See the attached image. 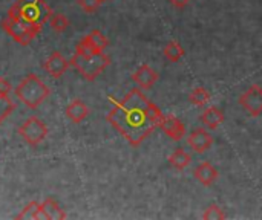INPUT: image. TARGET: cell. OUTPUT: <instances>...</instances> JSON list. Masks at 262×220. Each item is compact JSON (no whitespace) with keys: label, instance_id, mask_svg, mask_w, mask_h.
I'll return each mask as SVG.
<instances>
[{"label":"cell","instance_id":"obj_1","mask_svg":"<svg viewBox=\"0 0 262 220\" xmlns=\"http://www.w3.org/2000/svg\"><path fill=\"white\" fill-rule=\"evenodd\" d=\"M112 103L114 107L106 119L132 147H140L160 127L163 113L140 87H134L123 100Z\"/></svg>","mask_w":262,"mask_h":220},{"label":"cell","instance_id":"obj_2","mask_svg":"<svg viewBox=\"0 0 262 220\" xmlns=\"http://www.w3.org/2000/svg\"><path fill=\"white\" fill-rule=\"evenodd\" d=\"M71 66H74L78 74L88 80L94 81L97 80L98 75H101L106 67L111 64V57L106 55L103 51H95L92 49L83 38L75 47V52L71 58Z\"/></svg>","mask_w":262,"mask_h":220},{"label":"cell","instance_id":"obj_3","mask_svg":"<svg viewBox=\"0 0 262 220\" xmlns=\"http://www.w3.org/2000/svg\"><path fill=\"white\" fill-rule=\"evenodd\" d=\"M8 14L15 15L29 25L43 28L54 12L45 0H17L9 8Z\"/></svg>","mask_w":262,"mask_h":220},{"label":"cell","instance_id":"obj_4","mask_svg":"<svg viewBox=\"0 0 262 220\" xmlns=\"http://www.w3.org/2000/svg\"><path fill=\"white\" fill-rule=\"evenodd\" d=\"M15 95L26 107L35 110L48 100L51 90L37 75L29 74L15 87Z\"/></svg>","mask_w":262,"mask_h":220},{"label":"cell","instance_id":"obj_5","mask_svg":"<svg viewBox=\"0 0 262 220\" xmlns=\"http://www.w3.org/2000/svg\"><path fill=\"white\" fill-rule=\"evenodd\" d=\"M2 28L15 43H18L21 46H28L41 31L40 26L29 25V23L23 21L21 18L11 15V14H8L2 20Z\"/></svg>","mask_w":262,"mask_h":220},{"label":"cell","instance_id":"obj_6","mask_svg":"<svg viewBox=\"0 0 262 220\" xmlns=\"http://www.w3.org/2000/svg\"><path fill=\"white\" fill-rule=\"evenodd\" d=\"M18 135L21 136V139L26 144H29L31 147H37L38 144H41L46 139V136H48V127H46V124L40 118L29 116L18 127Z\"/></svg>","mask_w":262,"mask_h":220},{"label":"cell","instance_id":"obj_7","mask_svg":"<svg viewBox=\"0 0 262 220\" xmlns=\"http://www.w3.org/2000/svg\"><path fill=\"white\" fill-rule=\"evenodd\" d=\"M238 103L250 116H259L262 113V87L252 84L244 93H241Z\"/></svg>","mask_w":262,"mask_h":220},{"label":"cell","instance_id":"obj_8","mask_svg":"<svg viewBox=\"0 0 262 220\" xmlns=\"http://www.w3.org/2000/svg\"><path fill=\"white\" fill-rule=\"evenodd\" d=\"M160 129L173 141H181L186 136V127L180 118L175 115H163L160 121Z\"/></svg>","mask_w":262,"mask_h":220},{"label":"cell","instance_id":"obj_9","mask_svg":"<svg viewBox=\"0 0 262 220\" xmlns=\"http://www.w3.org/2000/svg\"><path fill=\"white\" fill-rule=\"evenodd\" d=\"M187 144L195 153L201 155V153H206L207 150H210V147L213 145V138L210 136V133L207 130H204L203 127H198V129L192 130V133L189 135Z\"/></svg>","mask_w":262,"mask_h":220},{"label":"cell","instance_id":"obj_10","mask_svg":"<svg viewBox=\"0 0 262 220\" xmlns=\"http://www.w3.org/2000/svg\"><path fill=\"white\" fill-rule=\"evenodd\" d=\"M132 80L141 90H149L158 81V72L152 69L149 64H141L132 75Z\"/></svg>","mask_w":262,"mask_h":220},{"label":"cell","instance_id":"obj_11","mask_svg":"<svg viewBox=\"0 0 262 220\" xmlns=\"http://www.w3.org/2000/svg\"><path fill=\"white\" fill-rule=\"evenodd\" d=\"M69 61L58 52V51H54L51 55H49V58L46 60V63H45V70L52 77V78H60V77H63L64 75V72L68 70V67H69Z\"/></svg>","mask_w":262,"mask_h":220},{"label":"cell","instance_id":"obj_12","mask_svg":"<svg viewBox=\"0 0 262 220\" xmlns=\"http://www.w3.org/2000/svg\"><path fill=\"white\" fill-rule=\"evenodd\" d=\"M193 176H195V179H196L201 185L210 187V185H213V184L216 182L220 173H218V170H216L210 162H200V164L195 167V170H193Z\"/></svg>","mask_w":262,"mask_h":220},{"label":"cell","instance_id":"obj_13","mask_svg":"<svg viewBox=\"0 0 262 220\" xmlns=\"http://www.w3.org/2000/svg\"><path fill=\"white\" fill-rule=\"evenodd\" d=\"M224 119H226L224 113L221 112V109H218L215 106L204 109V112L201 113V121L209 130H216L224 123Z\"/></svg>","mask_w":262,"mask_h":220},{"label":"cell","instance_id":"obj_14","mask_svg":"<svg viewBox=\"0 0 262 220\" xmlns=\"http://www.w3.org/2000/svg\"><path fill=\"white\" fill-rule=\"evenodd\" d=\"M66 115H68V118L74 123V124H80V123H83L86 118H88V115H89V109H88V106L81 101V100H74V101H71L69 104H68V107H66Z\"/></svg>","mask_w":262,"mask_h":220},{"label":"cell","instance_id":"obj_15","mask_svg":"<svg viewBox=\"0 0 262 220\" xmlns=\"http://www.w3.org/2000/svg\"><path fill=\"white\" fill-rule=\"evenodd\" d=\"M83 40H84L92 49H95V51H104V49L109 46L107 37H106L101 31H98V29L91 31L86 37H83Z\"/></svg>","mask_w":262,"mask_h":220},{"label":"cell","instance_id":"obj_16","mask_svg":"<svg viewBox=\"0 0 262 220\" xmlns=\"http://www.w3.org/2000/svg\"><path fill=\"white\" fill-rule=\"evenodd\" d=\"M15 219L48 220V217H46V214H45V211H43L41 204H38V202H29V204L21 210V213H20Z\"/></svg>","mask_w":262,"mask_h":220},{"label":"cell","instance_id":"obj_17","mask_svg":"<svg viewBox=\"0 0 262 220\" xmlns=\"http://www.w3.org/2000/svg\"><path fill=\"white\" fill-rule=\"evenodd\" d=\"M43 211L46 214L48 220H63L66 219V213L60 208V205L57 204V201L48 198L41 202Z\"/></svg>","mask_w":262,"mask_h":220},{"label":"cell","instance_id":"obj_18","mask_svg":"<svg viewBox=\"0 0 262 220\" xmlns=\"http://www.w3.org/2000/svg\"><path fill=\"white\" fill-rule=\"evenodd\" d=\"M169 162L173 168L177 170H184L186 167H189V164L192 162V156L184 150V149H177L170 156H169Z\"/></svg>","mask_w":262,"mask_h":220},{"label":"cell","instance_id":"obj_19","mask_svg":"<svg viewBox=\"0 0 262 220\" xmlns=\"http://www.w3.org/2000/svg\"><path fill=\"white\" fill-rule=\"evenodd\" d=\"M163 55H164L169 61L177 63V61H180V60L184 57V49H183V46H181L177 40H170V41L166 44V47H164V51H163Z\"/></svg>","mask_w":262,"mask_h":220},{"label":"cell","instance_id":"obj_20","mask_svg":"<svg viewBox=\"0 0 262 220\" xmlns=\"http://www.w3.org/2000/svg\"><path fill=\"white\" fill-rule=\"evenodd\" d=\"M210 92L204 87H195L190 93H189V101L193 106H206L210 101Z\"/></svg>","mask_w":262,"mask_h":220},{"label":"cell","instance_id":"obj_21","mask_svg":"<svg viewBox=\"0 0 262 220\" xmlns=\"http://www.w3.org/2000/svg\"><path fill=\"white\" fill-rule=\"evenodd\" d=\"M14 110H15V103L11 100L8 93L0 92V126Z\"/></svg>","mask_w":262,"mask_h":220},{"label":"cell","instance_id":"obj_22","mask_svg":"<svg viewBox=\"0 0 262 220\" xmlns=\"http://www.w3.org/2000/svg\"><path fill=\"white\" fill-rule=\"evenodd\" d=\"M49 25H51V28L55 31V32H64L66 29H68V26H69V20H68V17L64 15V14H61V12H54L52 15H51V18H49Z\"/></svg>","mask_w":262,"mask_h":220},{"label":"cell","instance_id":"obj_23","mask_svg":"<svg viewBox=\"0 0 262 220\" xmlns=\"http://www.w3.org/2000/svg\"><path fill=\"white\" fill-rule=\"evenodd\" d=\"M227 216H226V213H224V210L220 207V205H210L204 213H203V219L206 220H215V219H226Z\"/></svg>","mask_w":262,"mask_h":220},{"label":"cell","instance_id":"obj_24","mask_svg":"<svg viewBox=\"0 0 262 220\" xmlns=\"http://www.w3.org/2000/svg\"><path fill=\"white\" fill-rule=\"evenodd\" d=\"M101 3H103L101 0H78V5L88 14H94L101 6Z\"/></svg>","mask_w":262,"mask_h":220},{"label":"cell","instance_id":"obj_25","mask_svg":"<svg viewBox=\"0 0 262 220\" xmlns=\"http://www.w3.org/2000/svg\"><path fill=\"white\" fill-rule=\"evenodd\" d=\"M169 2H170V5H172V6H175V8L181 9V8H184V6H187L192 0H169Z\"/></svg>","mask_w":262,"mask_h":220},{"label":"cell","instance_id":"obj_26","mask_svg":"<svg viewBox=\"0 0 262 220\" xmlns=\"http://www.w3.org/2000/svg\"><path fill=\"white\" fill-rule=\"evenodd\" d=\"M101 2H103V3H104V2H107V0H101Z\"/></svg>","mask_w":262,"mask_h":220}]
</instances>
